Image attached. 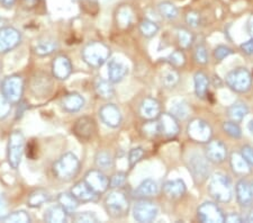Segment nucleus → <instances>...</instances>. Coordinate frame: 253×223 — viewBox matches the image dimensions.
<instances>
[{"mask_svg":"<svg viewBox=\"0 0 253 223\" xmlns=\"http://www.w3.org/2000/svg\"><path fill=\"white\" fill-rule=\"evenodd\" d=\"M208 193L218 203H228L233 196L230 177L223 173H215L208 184Z\"/></svg>","mask_w":253,"mask_h":223,"instance_id":"nucleus-1","label":"nucleus"},{"mask_svg":"<svg viewBox=\"0 0 253 223\" xmlns=\"http://www.w3.org/2000/svg\"><path fill=\"white\" fill-rule=\"evenodd\" d=\"M80 172V161L75 153L67 152L53 164V173L63 181H70Z\"/></svg>","mask_w":253,"mask_h":223,"instance_id":"nucleus-2","label":"nucleus"},{"mask_svg":"<svg viewBox=\"0 0 253 223\" xmlns=\"http://www.w3.org/2000/svg\"><path fill=\"white\" fill-rule=\"evenodd\" d=\"M81 54L89 67L100 68L111 55V48L103 42H90L84 47Z\"/></svg>","mask_w":253,"mask_h":223,"instance_id":"nucleus-3","label":"nucleus"},{"mask_svg":"<svg viewBox=\"0 0 253 223\" xmlns=\"http://www.w3.org/2000/svg\"><path fill=\"white\" fill-rule=\"evenodd\" d=\"M105 209L108 216L114 219H121L128 213L129 201L121 190H114L105 198Z\"/></svg>","mask_w":253,"mask_h":223,"instance_id":"nucleus-4","label":"nucleus"},{"mask_svg":"<svg viewBox=\"0 0 253 223\" xmlns=\"http://www.w3.org/2000/svg\"><path fill=\"white\" fill-rule=\"evenodd\" d=\"M225 83L233 91L243 94L250 90L252 86L251 72L247 68H236L226 75Z\"/></svg>","mask_w":253,"mask_h":223,"instance_id":"nucleus-5","label":"nucleus"},{"mask_svg":"<svg viewBox=\"0 0 253 223\" xmlns=\"http://www.w3.org/2000/svg\"><path fill=\"white\" fill-rule=\"evenodd\" d=\"M7 150V158L10 167L17 169L22 161L23 153L25 151V137L22 132L15 131L11 133L9 140H8Z\"/></svg>","mask_w":253,"mask_h":223,"instance_id":"nucleus-6","label":"nucleus"},{"mask_svg":"<svg viewBox=\"0 0 253 223\" xmlns=\"http://www.w3.org/2000/svg\"><path fill=\"white\" fill-rule=\"evenodd\" d=\"M187 167L193 176V179L197 184H203L210 176V165L206 157L201 153H191L187 160Z\"/></svg>","mask_w":253,"mask_h":223,"instance_id":"nucleus-7","label":"nucleus"},{"mask_svg":"<svg viewBox=\"0 0 253 223\" xmlns=\"http://www.w3.org/2000/svg\"><path fill=\"white\" fill-rule=\"evenodd\" d=\"M2 95L11 104H16L22 99L24 91V80L20 76H9L3 79L1 84Z\"/></svg>","mask_w":253,"mask_h":223,"instance_id":"nucleus-8","label":"nucleus"},{"mask_svg":"<svg viewBox=\"0 0 253 223\" xmlns=\"http://www.w3.org/2000/svg\"><path fill=\"white\" fill-rule=\"evenodd\" d=\"M187 133L189 137L198 143H207L211 140L213 135V130L206 121L202 119H194L189 122L187 127Z\"/></svg>","mask_w":253,"mask_h":223,"instance_id":"nucleus-9","label":"nucleus"},{"mask_svg":"<svg viewBox=\"0 0 253 223\" xmlns=\"http://www.w3.org/2000/svg\"><path fill=\"white\" fill-rule=\"evenodd\" d=\"M159 208L156 203L142 198L133 206V217L137 222H152L157 219Z\"/></svg>","mask_w":253,"mask_h":223,"instance_id":"nucleus-10","label":"nucleus"},{"mask_svg":"<svg viewBox=\"0 0 253 223\" xmlns=\"http://www.w3.org/2000/svg\"><path fill=\"white\" fill-rule=\"evenodd\" d=\"M197 216L204 223H222L225 222V214L221 208L213 202H205L197 210Z\"/></svg>","mask_w":253,"mask_h":223,"instance_id":"nucleus-11","label":"nucleus"},{"mask_svg":"<svg viewBox=\"0 0 253 223\" xmlns=\"http://www.w3.org/2000/svg\"><path fill=\"white\" fill-rule=\"evenodd\" d=\"M84 180L90 186L93 192L98 195L105 193L111 186H109V178L101 172L100 169H92L85 174Z\"/></svg>","mask_w":253,"mask_h":223,"instance_id":"nucleus-12","label":"nucleus"},{"mask_svg":"<svg viewBox=\"0 0 253 223\" xmlns=\"http://www.w3.org/2000/svg\"><path fill=\"white\" fill-rule=\"evenodd\" d=\"M22 36L14 27H3L0 30V53H6L20 43Z\"/></svg>","mask_w":253,"mask_h":223,"instance_id":"nucleus-13","label":"nucleus"},{"mask_svg":"<svg viewBox=\"0 0 253 223\" xmlns=\"http://www.w3.org/2000/svg\"><path fill=\"white\" fill-rule=\"evenodd\" d=\"M206 158L214 164H222L227 158V148L221 140H211L207 142Z\"/></svg>","mask_w":253,"mask_h":223,"instance_id":"nucleus-14","label":"nucleus"},{"mask_svg":"<svg viewBox=\"0 0 253 223\" xmlns=\"http://www.w3.org/2000/svg\"><path fill=\"white\" fill-rule=\"evenodd\" d=\"M158 123L161 134L166 137H174L179 134L180 127H179L178 120L170 113H163L159 115Z\"/></svg>","mask_w":253,"mask_h":223,"instance_id":"nucleus-15","label":"nucleus"},{"mask_svg":"<svg viewBox=\"0 0 253 223\" xmlns=\"http://www.w3.org/2000/svg\"><path fill=\"white\" fill-rule=\"evenodd\" d=\"M99 117L104 124L113 129L118 128L122 123L121 111L114 104L104 105L99 111Z\"/></svg>","mask_w":253,"mask_h":223,"instance_id":"nucleus-16","label":"nucleus"},{"mask_svg":"<svg viewBox=\"0 0 253 223\" xmlns=\"http://www.w3.org/2000/svg\"><path fill=\"white\" fill-rule=\"evenodd\" d=\"M96 131V124L88 116L80 117L73 127V133L81 140H90Z\"/></svg>","mask_w":253,"mask_h":223,"instance_id":"nucleus-17","label":"nucleus"},{"mask_svg":"<svg viewBox=\"0 0 253 223\" xmlns=\"http://www.w3.org/2000/svg\"><path fill=\"white\" fill-rule=\"evenodd\" d=\"M53 76L59 80H65L72 72V63L65 55H59L52 62Z\"/></svg>","mask_w":253,"mask_h":223,"instance_id":"nucleus-18","label":"nucleus"},{"mask_svg":"<svg viewBox=\"0 0 253 223\" xmlns=\"http://www.w3.org/2000/svg\"><path fill=\"white\" fill-rule=\"evenodd\" d=\"M128 74V66L123 60L113 59L108 63V79L113 84L123 80Z\"/></svg>","mask_w":253,"mask_h":223,"instance_id":"nucleus-19","label":"nucleus"},{"mask_svg":"<svg viewBox=\"0 0 253 223\" xmlns=\"http://www.w3.org/2000/svg\"><path fill=\"white\" fill-rule=\"evenodd\" d=\"M161 106L158 99L148 97L140 105V115L146 121L156 120L161 114Z\"/></svg>","mask_w":253,"mask_h":223,"instance_id":"nucleus-20","label":"nucleus"},{"mask_svg":"<svg viewBox=\"0 0 253 223\" xmlns=\"http://www.w3.org/2000/svg\"><path fill=\"white\" fill-rule=\"evenodd\" d=\"M116 25L121 30H128L134 22V10L129 5H122L115 13Z\"/></svg>","mask_w":253,"mask_h":223,"instance_id":"nucleus-21","label":"nucleus"},{"mask_svg":"<svg viewBox=\"0 0 253 223\" xmlns=\"http://www.w3.org/2000/svg\"><path fill=\"white\" fill-rule=\"evenodd\" d=\"M51 88H52V81L50 79V77L45 74H39L32 80L31 89L33 94H34L36 97L48 95Z\"/></svg>","mask_w":253,"mask_h":223,"instance_id":"nucleus-22","label":"nucleus"},{"mask_svg":"<svg viewBox=\"0 0 253 223\" xmlns=\"http://www.w3.org/2000/svg\"><path fill=\"white\" fill-rule=\"evenodd\" d=\"M236 200L241 206H249L253 201V194L251 189V184L246 179H240L235 186Z\"/></svg>","mask_w":253,"mask_h":223,"instance_id":"nucleus-23","label":"nucleus"},{"mask_svg":"<svg viewBox=\"0 0 253 223\" xmlns=\"http://www.w3.org/2000/svg\"><path fill=\"white\" fill-rule=\"evenodd\" d=\"M71 193L77 197V200L79 202H92L96 200L98 195L84 180L76 182L71 189Z\"/></svg>","mask_w":253,"mask_h":223,"instance_id":"nucleus-24","label":"nucleus"},{"mask_svg":"<svg viewBox=\"0 0 253 223\" xmlns=\"http://www.w3.org/2000/svg\"><path fill=\"white\" fill-rule=\"evenodd\" d=\"M162 190L167 197L171 198V200H177L186 193L187 187L185 181L182 179H173L166 181L163 184Z\"/></svg>","mask_w":253,"mask_h":223,"instance_id":"nucleus-25","label":"nucleus"},{"mask_svg":"<svg viewBox=\"0 0 253 223\" xmlns=\"http://www.w3.org/2000/svg\"><path fill=\"white\" fill-rule=\"evenodd\" d=\"M61 105L65 112L68 113H76L79 112L84 105V97L77 94V92H71V94L65 95L62 100H61Z\"/></svg>","mask_w":253,"mask_h":223,"instance_id":"nucleus-26","label":"nucleus"},{"mask_svg":"<svg viewBox=\"0 0 253 223\" xmlns=\"http://www.w3.org/2000/svg\"><path fill=\"white\" fill-rule=\"evenodd\" d=\"M159 193V186L156 181L153 179H145L143 180L140 185L137 186V188L135 189V196L137 198H149L152 196H156L157 194Z\"/></svg>","mask_w":253,"mask_h":223,"instance_id":"nucleus-27","label":"nucleus"},{"mask_svg":"<svg viewBox=\"0 0 253 223\" xmlns=\"http://www.w3.org/2000/svg\"><path fill=\"white\" fill-rule=\"evenodd\" d=\"M68 219L69 213L60 204L51 206L50 209L46 210L45 214H44V220L50 223L67 222Z\"/></svg>","mask_w":253,"mask_h":223,"instance_id":"nucleus-28","label":"nucleus"},{"mask_svg":"<svg viewBox=\"0 0 253 223\" xmlns=\"http://www.w3.org/2000/svg\"><path fill=\"white\" fill-rule=\"evenodd\" d=\"M230 164L231 168L233 169L235 174H239V175H247V174L250 173V165L249 162L244 159L241 152H233L230 157Z\"/></svg>","mask_w":253,"mask_h":223,"instance_id":"nucleus-29","label":"nucleus"},{"mask_svg":"<svg viewBox=\"0 0 253 223\" xmlns=\"http://www.w3.org/2000/svg\"><path fill=\"white\" fill-rule=\"evenodd\" d=\"M194 86L195 92L198 98H205L208 92V87H210V79L204 74L203 71L196 72L194 76Z\"/></svg>","mask_w":253,"mask_h":223,"instance_id":"nucleus-30","label":"nucleus"},{"mask_svg":"<svg viewBox=\"0 0 253 223\" xmlns=\"http://www.w3.org/2000/svg\"><path fill=\"white\" fill-rule=\"evenodd\" d=\"M50 200H51L50 193L45 189L39 188V189L33 190L31 193V195L28 196L27 204L30 208L36 209V208H40V206H42L43 204H45V203H47Z\"/></svg>","mask_w":253,"mask_h":223,"instance_id":"nucleus-31","label":"nucleus"},{"mask_svg":"<svg viewBox=\"0 0 253 223\" xmlns=\"http://www.w3.org/2000/svg\"><path fill=\"white\" fill-rule=\"evenodd\" d=\"M113 83L109 80H105L98 78L95 83V90L96 94L103 99H111L115 96V90H114Z\"/></svg>","mask_w":253,"mask_h":223,"instance_id":"nucleus-32","label":"nucleus"},{"mask_svg":"<svg viewBox=\"0 0 253 223\" xmlns=\"http://www.w3.org/2000/svg\"><path fill=\"white\" fill-rule=\"evenodd\" d=\"M170 114H172L177 120H186L190 114L189 105L183 99H175L171 103Z\"/></svg>","mask_w":253,"mask_h":223,"instance_id":"nucleus-33","label":"nucleus"},{"mask_svg":"<svg viewBox=\"0 0 253 223\" xmlns=\"http://www.w3.org/2000/svg\"><path fill=\"white\" fill-rule=\"evenodd\" d=\"M248 114H249L248 106L244 103H240V101L232 104L231 106L227 108L228 119L233 122H236V123H239V122L242 121Z\"/></svg>","mask_w":253,"mask_h":223,"instance_id":"nucleus-34","label":"nucleus"},{"mask_svg":"<svg viewBox=\"0 0 253 223\" xmlns=\"http://www.w3.org/2000/svg\"><path fill=\"white\" fill-rule=\"evenodd\" d=\"M58 48V42L54 40H42L39 41L34 46L35 54L39 56H46L52 54Z\"/></svg>","mask_w":253,"mask_h":223,"instance_id":"nucleus-35","label":"nucleus"},{"mask_svg":"<svg viewBox=\"0 0 253 223\" xmlns=\"http://www.w3.org/2000/svg\"><path fill=\"white\" fill-rule=\"evenodd\" d=\"M58 202L68 213H73L79 206V201L72 193H61L58 197Z\"/></svg>","mask_w":253,"mask_h":223,"instance_id":"nucleus-36","label":"nucleus"},{"mask_svg":"<svg viewBox=\"0 0 253 223\" xmlns=\"http://www.w3.org/2000/svg\"><path fill=\"white\" fill-rule=\"evenodd\" d=\"M158 11L163 18L172 20L178 17L179 10L177 6L172 3L171 1H162L158 5Z\"/></svg>","mask_w":253,"mask_h":223,"instance_id":"nucleus-37","label":"nucleus"},{"mask_svg":"<svg viewBox=\"0 0 253 223\" xmlns=\"http://www.w3.org/2000/svg\"><path fill=\"white\" fill-rule=\"evenodd\" d=\"M177 40H178V44L179 46L183 50L186 48H189L191 46V44L194 42V34L191 33L189 30H186V28H180L177 32Z\"/></svg>","mask_w":253,"mask_h":223,"instance_id":"nucleus-38","label":"nucleus"},{"mask_svg":"<svg viewBox=\"0 0 253 223\" xmlns=\"http://www.w3.org/2000/svg\"><path fill=\"white\" fill-rule=\"evenodd\" d=\"M138 28H140V32L142 33V35L145 36V38H148V39L153 38V36L159 32L158 24L150 19H143L140 23V26H138Z\"/></svg>","mask_w":253,"mask_h":223,"instance_id":"nucleus-39","label":"nucleus"},{"mask_svg":"<svg viewBox=\"0 0 253 223\" xmlns=\"http://www.w3.org/2000/svg\"><path fill=\"white\" fill-rule=\"evenodd\" d=\"M95 164L98 167V169L106 170V169H109V168L113 167L114 160H113V157L109 155L108 152L100 151L96 155Z\"/></svg>","mask_w":253,"mask_h":223,"instance_id":"nucleus-40","label":"nucleus"},{"mask_svg":"<svg viewBox=\"0 0 253 223\" xmlns=\"http://www.w3.org/2000/svg\"><path fill=\"white\" fill-rule=\"evenodd\" d=\"M179 83V74L174 69L166 70L162 75V84L167 88H173Z\"/></svg>","mask_w":253,"mask_h":223,"instance_id":"nucleus-41","label":"nucleus"},{"mask_svg":"<svg viewBox=\"0 0 253 223\" xmlns=\"http://www.w3.org/2000/svg\"><path fill=\"white\" fill-rule=\"evenodd\" d=\"M223 131L232 139H241V136H242V130L239 127V124L233 121L223 123Z\"/></svg>","mask_w":253,"mask_h":223,"instance_id":"nucleus-42","label":"nucleus"},{"mask_svg":"<svg viewBox=\"0 0 253 223\" xmlns=\"http://www.w3.org/2000/svg\"><path fill=\"white\" fill-rule=\"evenodd\" d=\"M0 220L5 222L27 223V222H31V217L28 216V213L25 212V211H15V212L9 213L6 217L0 218Z\"/></svg>","mask_w":253,"mask_h":223,"instance_id":"nucleus-43","label":"nucleus"},{"mask_svg":"<svg viewBox=\"0 0 253 223\" xmlns=\"http://www.w3.org/2000/svg\"><path fill=\"white\" fill-rule=\"evenodd\" d=\"M168 62L171 64V66L174 67V68H180L183 67L186 63V55L183 53L182 51L180 50H177V51H173L172 53H171L168 56Z\"/></svg>","mask_w":253,"mask_h":223,"instance_id":"nucleus-44","label":"nucleus"},{"mask_svg":"<svg viewBox=\"0 0 253 223\" xmlns=\"http://www.w3.org/2000/svg\"><path fill=\"white\" fill-rule=\"evenodd\" d=\"M143 133L148 137H156L159 134H161L160 127H159L158 122H153V120H151L148 123H145L143 125Z\"/></svg>","mask_w":253,"mask_h":223,"instance_id":"nucleus-45","label":"nucleus"},{"mask_svg":"<svg viewBox=\"0 0 253 223\" xmlns=\"http://www.w3.org/2000/svg\"><path fill=\"white\" fill-rule=\"evenodd\" d=\"M185 20H186V24L189 27L197 28V27H199V25H201V23H202L201 14L196 10L187 11V14L185 16Z\"/></svg>","mask_w":253,"mask_h":223,"instance_id":"nucleus-46","label":"nucleus"},{"mask_svg":"<svg viewBox=\"0 0 253 223\" xmlns=\"http://www.w3.org/2000/svg\"><path fill=\"white\" fill-rule=\"evenodd\" d=\"M194 58H195V61L197 62L198 64H202V66H204V64H207L208 62V51L205 45H203V44H201V45H198L197 47H196L195 50V53H194Z\"/></svg>","mask_w":253,"mask_h":223,"instance_id":"nucleus-47","label":"nucleus"},{"mask_svg":"<svg viewBox=\"0 0 253 223\" xmlns=\"http://www.w3.org/2000/svg\"><path fill=\"white\" fill-rule=\"evenodd\" d=\"M72 220L76 222L90 223V222H98V218L93 212H81V213L73 214Z\"/></svg>","mask_w":253,"mask_h":223,"instance_id":"nucleus-48","label":"nucleus"},{"mask_svg":"<svg viewBox=\"0 0 253 223\" xmlns=\"http://www.w3.org/2000/svg\"><path fill=\"white\" fill-rule=\"evenodd\" d=\"M143 156H144V150L142 148L137 147V148H134L129 151L128 153V165H129V168H133L134 166H135L138 161H140Z\"/></svg>","mask_w":253,"mask_h":223,"instance_id":"nucleus-49","label":"nucleus"},{"mask_svg":"<svg viewBox=\"0 0 253 223\" xmlns=\"http://www.w3.org/2000/svg\"><path fill=\"white\" fill-rule=\"evenodd\" d=\"M11 111V103L2 94H0V120L6 119Z\"/></svg>","mask_w":253,"mask_h":223,"instance_id":"nucleus-50","label":"nucleus"},{"mask_svg":"<svg viewBox=\"0 0 253 223\" xmlns=\"http://www.w3.org/2000/svg\"><path fill=\"white\" fill-rule=\"evenodd\" d=\"M232 53H233V50L226 45H218L214 50V56L217 61H223Z\"/></svg>","mask_w":253,"mask_h":223,"instance_id":"nucleus-51","label":"nucleus"},{"mask_svg":"<svg viewBox=\"0 0 253 223\" xmlns=\"http://www.w3.org/2000/svg\"><path fill=\"white\" fill-rule=\"evenodd\" d=\"M126 174L125 173H117L109 179V186L112 188H120L123 186L126 181Z\"/></svg>","mask_w":253,"mask_h":223,"instance_id":"nucleus-52","label":"nucleus"},{"mask_svg":"<svg viewBox=\"0 0 253 223\" xmlns=\"http://www.w3.org/2000/svg\"><path fill=\"white\" fill-rule=\"evenodd\" d=\"M241 153H242L244 159L249 162V165L253 166V147L248 144L243 145L242 149H241Z\"/></svg>","mask_w":253,"mask_h":223,"instance_id":"nucleus-53","label":"nucleus"},{"mask_svg":"<svg viewBox=\"0 0 253 223\" xmlns=\"http://www.w3.org/2000/svg\"><path fill=\"white\" fill-rule=\"evenodd\" d=\"M241 50L248 55H253V39L241 44Z\"/></svg>","mask_w":253,"mask_h":223,"instance_id":"nucleus-54","label":"nucleus"},{"mask_svg":"<svg viewBox=\"0 0 253 223\" xmlns=\"http://www.w3.org/2000/svg\"><path fill=\"white\" fill-rule=\"evenodd\" d=\"M225 222H243V219L239 214L230 213L228 216H225Z\"/></svg>","mask_w":253,"mask_h":223,"instance_id":"nucleus-55","label":"nucleus"},{"mask_svg":"<svg viewBox=\"0 0 253 223\" xmlns=\"http://www.w3.org/2000/svg\"><path fill=\"white\" fill-rule=\"evenodd\" d=\"M247 31L248 34L251 36V39H253V14L250 15V17H249L247 22Z\"/></svg>","mask_w":253,"mask_h":223,"instance_id":"nucleus-56","label":"nucleus"},{"mask_svg":"<svg viewBox=\"0 0 253 223\" xmlns=\"http://www.w3.org/2000/svg\"><path fill=\"white\" fill-rule=\"evenodd\" d=\"M25 8H34L39 3V0H20Z\"/></svg>","mask_w":253,"mask_h":223,"instance_id":"nucleus-57","label":"nucleus"},{"mask_svg":"<svg viewBox=\"0 0 253 223\" xmlns=\"http://www.w3.org/2000/svg\"><path fill=\"white\" fill-rule=\"evenodd\" d=\"M16 0H0V5L5 8H11L15 5Z\"/></svg>","mask_w":253,"mask_h":223,"instance_id":"nucleus-58","label":"nucleus"},{"mask_svg":"<svg viewBox=\"0 0 253 223\" xmlns=\"http://www.w3.org/2000/svg\"><path fill=\"white\" fill-rule=\"evenodd\" d=\"M248 130H249V132H250L251 134L253 135V119L249 121V123H248Z\"/></svg>","mask_w":253,"mask_h":223,"instance_id":"nucleus-59","label":"nucleus"},{"mask_svg":"<svg viewBox=\"0 0 253 223\" xmlns=\"http://www.w3.org/2000/svg\"><path fill=\"white\" fill-rule=\"evenodd\" d=\"M248 221H249V222H253V209L251 210V212H250V214H249Z\"/></svg>","mask_w":253,"mask_h":223,"instance_id":"nucleus-60","label":"nucleus"},{"mask_svg":"<svg viewBox=\"0 0 253 223\" xmlns=\"http://www.w3.org/2000/svg\"><path fill=\"white\" fill-rule=\"evenodd\" d=\"M3 22H5V20H3L2 18H0V28H1V26H2V24H3Z\"/></svg>","mask_w":253,"mask_h":223,"instance_id":"nucleus-61","label":"nucleus"},{"mask_svg":"<svg viewBox=\"0 0 253 223\" xmlns=\"http://www.w3.org/2000/svg\"><path fill=\"white\" fill-rule=\"evenodd\" d=\"M251 189H252V194H253V182L251 184Z\"/></svg>","mask_w":253,"mask_h":223,"instance_id":"nucleus-62","label":"nucleus"}]
</instances>
